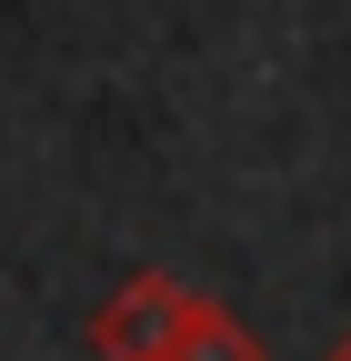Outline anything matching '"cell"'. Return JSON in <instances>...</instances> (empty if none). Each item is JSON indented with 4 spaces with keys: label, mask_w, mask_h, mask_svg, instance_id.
<instances>
[{
    "label": "cell",
    "mask_w": 351,
    "mask_h": 361,
    "mask_svg": "<svg viewBox=\"0 0 351 361\" xmlns=\"http://www.w3.org/2000/svg\"><path fill=\"white\" fill-rule=\"evenodd\" d=\"M201 291H181L171 271H130V281L91 311V361H171L191 331Z\"/></svg>",
    "instance_id": "obj_1"
},
{
    "label": "cell",
    "mask_w": 351,
    "mask_h": 361,
    "mask_svg": "<svg viewBox=\"0 0 351 361\" xmlns=\"http://www.w3.org/2000/svg\"><path fill=\"white\" fill-rule=\"evenodd\" d=\"M171 361H271V351H261V331L241 322L231 301H201V311H191V331H181V351H171Z\"/></svg>",
    "instance_id": "obj_2"
},
{
    "label": "cell",
    "mask_w": 351,
    "mask_h": 361,
    "mask_svg": "<svg viewBox=\"0 0 351 361\" xmlns=\"http://www.w3.org/2000/svg\"><path fill=\"white\" fill-rule=\"evenodd\" d=\"M321 361H351V331H331V351H321Z\"/></svg>",
    "instance_id": "obj_3"
}]
</instances>
